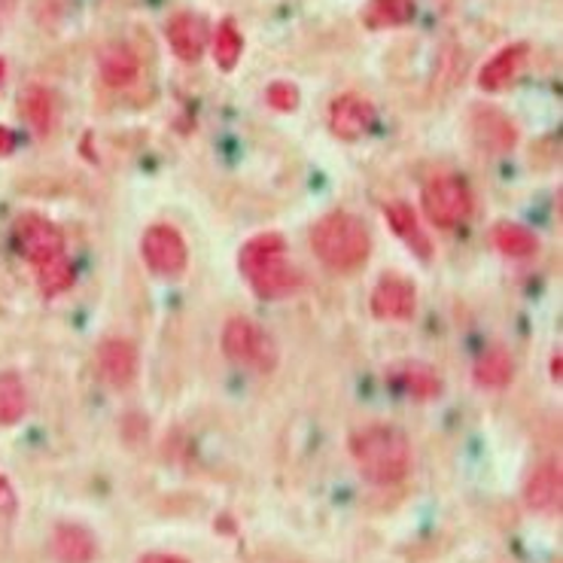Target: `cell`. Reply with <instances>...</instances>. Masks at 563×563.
Returning a JSON list of instances; mask_svg holds the SVG:
<instances>
[{"instance_id":"484cf974","label":"cell","mask_w":563,"mask_h":563,"mask_svg":"<svg viewBox=\"0 0 563 563\" xmlns=\"http://www.w3.org/2000/svg\"><path fill=\"white\" fill-rule=\"evenodd\" d=\"M265 101L272 110L277 113H292L296 107H299V89L292 86V82H272L268 86V92H265Z\"/></svg>"},{"instance_id":"6da1fadb","label":"cell","mask_w":563,"mask_h":563,"mask_svg":"<svg viewBox=\"0 0 563 563\" xmlns=\"http://www.w3.org/2000/svg\"><path fill=\"white\" fill-rule=\"evenodd\" d=\"M351 457L372 485H396L411 472V442L399 427L372 423L351 435Z\"/></svg>"},{"instance_id":"7a4b0ae2","label":"cell","mask_w":563,"mask_h":563,"mask_svg":"<svg viewBox=\"0 0 563 563\" xmlns=\"http://www.w3.org/2000/svg\"><path fill=\"white\" fill-rule=\"evenodd\" d=\"M238 268L244 272L253 292L263 299H284L301 284L299 268L289 265L287 241L280 232H263V235L250 238L238 253Z\"/></svg>"},{"instance_id":"4dcf8cb0","label":"cell","mask_w":563,"mask_h":563,"mask_svg":"<svg viewBox=\"0 0 563 563\" xmlns=\"http://www.w3.org/2000/svg\"><path fill=\"white\" fill-rule=\"evenodd\" d=\"M3 82H7V62L0 58V89H3Z\"/></svg>"},{"instance_id":"603a6c76","label":"cell","mask_w":563,"mask_h":563,"mask_svg":"<svg viewBox=\"0 0 563 563\" xmlns=\"http://www.w3.org/2000/svg\"><path fill=\"white\" fill-rule=\"evenodd\" d=\"M27 390L15 372H0V427H13L25 418Z\"/></svg>"},{"instance_id":"cb8c5ba5","label":"cell","mask_w":563,"mask_h":563,"mask_svg":"<svg viewBox=\"0 0 563 563\" xmlns=\"http://www.w3.org/2000/svg\"><path fill=\"white\" fill-rule=\"evenodd\" d=\"M74 280H77V272H74V263L67 260L65 253L49 260V263L37 265L40 292H43L46 299H55V296L67 292V289L74 287Z\"/></svg>"},{"instance_id":"3957f363","label":"cell","mask_w":563,"mask_h":563,"mask_svg":"<svg viewBox=\"0 0 563 563\" xmlns=\"http://www.w3.org/2000/svg\"><path fill=\"white\" fill-rule=\"evenodd\" d=\"M311 247L329 272L347 275L360 265H366L372 253V235L360 217L347 210H332L327 217H320L311 229Z\"/></svg>"},{"instance_id":"f1b7e54d","label":"cell","mask_w":563,"mask_h":563,"mask_svg":"<svg viewBox=\"0 0 563 563\" xmlns=\"http://www.w3.org/2000/svg\"><path fill=\"white\" fill-rule=\"evenodd\" d=\"M137 563H189L186 558H177V554H162V551H153V554H144Z\"/></svg>"},{"instance_id":"7c38bea8","label":"cell","mask_w":563,"mask_h":563,"mask_svg":"<svg viewBox=\"0 0 563 563\" xmlns=\"http://www.w3.org/2000/svg\"><path fill=\"white\" fill-rule=\"evenodd\" d=\"M53 554L58 563H95L98 539L82 525H58L53 533Z\"/></svg>"},{"instance_id":"9a60e30c","label":"cell","mask_w":563,"mask_h":563,"mask_svg":"<svg viewBox=\"0 0 563 563\" xmlns=\"http://www.w3.org/2000/svg\"><path fill=\"white\" fill-rule=\"evenodd\" d=\"M525 503L533 511L561 509V463H542L525 485Z\"/></svg>"},{"instance_id":"30bf717a","label":"cell","mask_w":563,"mask_h":563,"mask_svg":"<svg viewBox=\"0 0 563 563\" xmlns=\"http://www.w3.org/2000/svg\"><path fill=\"white\" fill-rule=\"evenodd\" d=\"M98 366L110 387L125 390L137 378V347L129 339H104L98 344Z\"/></svg>"},{"instance_id":"ac0fdd59","label":"cell","mask_w":563,"mask_h":563,"mask_svg":"<svg viewBox=\"0 0 563 563\" xmlns=\"http://www.w3.org/2000/svg\"><path fill=\"white\" fill-rule=\"evenodd\" d=\"M137 70H141V62H137L132 46H125V43H113L101 53V77L113 89H122V86L134 82Z\"/></svg>"},{"instance_id":"d6986e66","label":"cell","mask_w":563,"mask_h":563,"mask_svg":"<svg viewBox=\"0 0 563 563\" xmlns=\"http://www.w3.org/2000/svg\"><path fill=\"white\" fill-rule=\"evenodd\" d=\"M396 384L406 394L415 396V399H435L445 390L442 375L432 366H427V363H402V366L396 368Z\"/></svg>"},{"instance_id":"f546056e","label":"cell","mask_w":563,"mask_h":563,"mask_svg":"<svg viewBox=\"0 0 563 563\" xmlns=\"http://www.w3.org/2000/svg\"><path fill=\"white\" fill-rule=\"evenodd\" d=\"M551 378L561 380V354L551 356Z\"/></svg>"},{"instance_id":"4fadbf2b","label":"cell","mask_w":563,"mask_h":563,"mask_svg":"<svg viewBox=\"0 0 563 563\" xmlns=\"http://www.w3.org/2000/svg\"><path fill=\"white\" fill-rule=\"evenodd\" d=\"M527 53H530V46L527 43H511L506 49H499L485 67H482V74H478V86L485 89V92H503L506 86H509L511 79L518 77V70L525 67Z\"/></svg>"},{"instance_id":"52a82bcc","label":"cell","mask_w":563,"mask_h":563,"mask_svg":"<svg viewBox=\"0 0 563 563\" xmlns=\"http://www.w3.org/2000/svg\"><path fill=\"white\" fill-rule=\"evenodd\" d=\"M141 253H144V263L150 265V272H156L158 277H180L186 272V263H189L184 235L168 223H156L146 229Z\"/></svg>"},{"instance_id":"d4e9b609","label":"cell","mask_w":563,"mask_h":563,"mask_svg":"<svg viewBox=\"0 0 563 563\" xmlns=\"http://www.w3.org/2000/svg\"><path fill=\"white\" fill-rule=\"evenodd\" d=\"M244 53V37L238 31L235 19H223L217 31H213V62L223 67V70H232L238 65V58Z\"/></svg>"},{"instance_id":"8fae6325","label":"cell","mask_w":563,"mask_h":563,"mask_svg":"<svg viewBox=\"0 0 563 563\" xmlns=\"http://www.w3.org/2000/svg\"><path fill=\"white\" fill-rule=\"evenodd\" d=\"M168 34V43L174 55L186 62V65H196L205 55V46H208V22L198 13H177L165 27Z\"/></svg>"},{"instance_id":"5bb4252c","label":"cell","mask_w":563,"mask_h":563,"mask_svg":"<svg viewBox=\"0 0 563 563\" xmlns=\"http://www.w3.org/2000/svg\"><path fill=\"white\" fill-rule=\"evenodd\" d=\"M472 134L475 141L487 150H497V153H506L518 141V132L511 125L509 117H503L494 107H485V110H475L472 113Z\"/></svg>"},{"instance_id":"e0dca14e","label":"cell","mask_w":563,"mask_h":563,"mask_svg":"<svg viewBox=\"0 0 563 563\" xmlns=\"http://www.w3.org/2000/svg\"><path fill=\"white\" fill-rule=\"evenodd\" d=\"M19 107L25 113L27 125L46 137V134L55 129V119H58V104H55V95L46 89V86H27L22 98H19Z\"/></svg>"},{"instance_id":"9c48e42d","label":"cell","mask_w":563,"mask_h":563,"mask_svg":"<svg viewBox=\"0 0 563 563\" xmlns=\"http://www.w3.org/2000/svg\"><path fill=\"white\" fill-rule=\"evenodd\" d=\"M372 125H375V104L363 95H339L329 107V132L335 134L339 141L354 144L363 134H368Z\"/></svg>"},{"instance_id":"83f0119b","label":"cell","mask_w":563,"mask_h":563,"mask_svg":"<svg viewBox=\"0 0 563 563\" xmlns=\"http://www.w3.org/2000/svg\"><path fill=\"white\" fill-rule=\"evenodd\" d=\"M13 150H15L13 129L0 125V156H13Z\"/></svg>"},{"instance_id":"7402d4cb","label":"cell","mask_w":563,"mask_h":563,"mask_svg":"<svg viewBox=\"0 0 563 563\" xmlns=\"http://www.w3.org/2000/svg\"><path fill=\"white\" fill-rule=\"evenodd\" d=\"M494 244H497L499 253H503V256H509V260H527V256H533V253L539 250L537 235L518 223L494 225Z\"/></svg>"},{"instance_id":"4316f807","label":"cell","mask_w":563,"mask_h":563,"mask_svg":"<svg viewBox=\"0 0 563 563\" xmlns=\"http://www.w3.org/2000/svg\"><path fill=\"white\" fill-rule=\"evenodd\" d=\"M19 511V497H15V487L10 485L7 475H0V515L3 518H13Z\"/></svg>"},{"instance_id":"277c9868","label":"cell","mask_w":563,"mask_h":563,"mask_svg":"<svg viewBox=\"0 0 563 563\" xmlns=\"http://www.w3.org/2000/svg\"><path fill=\"white\" fill-rule=\"evenodd\" d=\"M223 354L263 375L277 366L275 339L247 317H232L223 327Z\"/></svg>"},{"instance_id":"ffe728a7","label":"cell","mask_w":563,"mask_h":563,"mask_svg":"<svg viewBox=\"0 0 563 563\" xmlns=\"http://www.w3.org/2000/svg\"><path fill=\"white\" fill-rule=\"evenodd\" d=\"M415 19V0H368L363 10V25L372 31L408 25Z\"/></svg>"},{"instance_id":"5b68a950","label":"cell","mask_w":563,"mask_h":563,"mask_svg":"<svg viewBox=\"0 0 563 563\" xmlns=\"http://www.w3.org/2000/svg\"><path fill=\"white\" fill-rule=\"evenodd\" d=\"M420 205L439 229H454L472 217V192L460 177H432L420 192Z\"/></svg>"},{"instance_id":"8992f818","label":"cell","mask_w":563,"mask_h":563,"mask_svg":"<svg viewBox=\"0 0 563 563\" xmlns=\"http://www.w3.org/2000/svg\"><path fill=\"white\" fill-rule=\"evenodd\" d=\"M13 241L19 253L34 268L65 253V235H62V229L53 220L40 217V213H25V217L15 220Z\"/></svg>"},{"instance_id":"ba28073f","label":"cell","mask_w":563,"mask_h":563,"mask_svg":"<svg viewBox=\"0 0 563 563\" xmlns=\"http://www.w3.org/2000/svg\"><path fill=\"white\" fill-rule=\"evenodd\" d=\"M418 311V289L402 275H384L372 292V314L378 320L406 323Z\"/></svg>"},{"instance_id":"2e32d148","label":"cell","mask_w":563,"mask_h":563,"mask_svg":"<svg viewBox=\"0 0 563 563\" xmlns=\"http://www.w3.org/2000/svg\"><path fill=\"white\" fill-rule=\"evenodd\" d=\"M387 223H390V229H394L396 235L406 241L408 247L418 253L420 260H430L432 241L430 235L423 232V225H420L418 213H415L411 205H406V201H396V205H390V208H387Z\"/></svg>"},{"instance_id":"44dd1931","label":"cell","mask_w":563,"mask_h":563,"mask_svg":"<svg viewBox=\"0 0 563 563\" xmlns=\"http://www.w3.org/2000/svg\"><path fill=\"white\" fill-rule=\"evenodd\" d=\"M475 375V384L478 387H506L515 375V363H511V354L506 347H490L485 354L478 356V363L472 368Z\"/></svg>"}]
</instances>
